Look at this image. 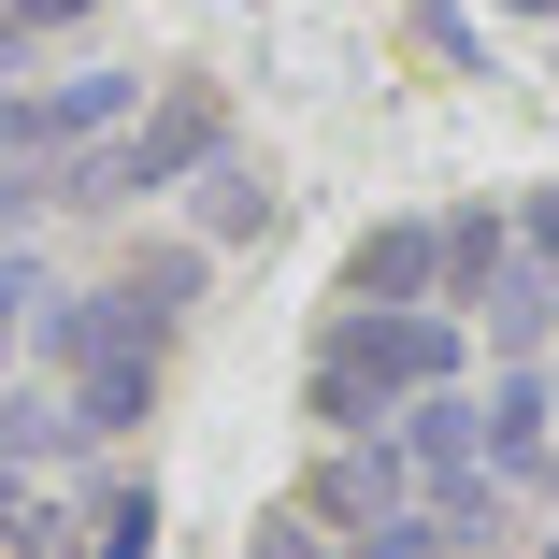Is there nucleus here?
<instances>
[{
    "label": "nucleus",
    "instance_id": "10",
    "mask_svg": "<svg viewBox=\"0 0 559 559\" xmlns=\"http://www.w3.org/2000/svg\"><path fill=\"white\" fill-rule=\"evenodd\" d=\"M201 259H215V245H144V259H130V273H116V287H130V301H144V330H173V316H187V301H201Z\"/></svg>",
    "mask_w": 559,
    "mask_h": 559
},
{
    "label": "nucleus",
    "instance_id": "9",
    "mask_svg": "<svg viewBox=\"0 0 559 559\" xmlns=\"http://www.w3.org/2000/svg\"><path fill=\"white\" fill-rule=\"evenodd\" d=\"M474 531L444 516V502H402V516H373V531H345V559H460Z\"/></svg>",
    "mask_w": 559,
    "mask_h": 559
},
{
    "label": "nucleus",
    "instance_id": "15",
    "mask_svg": "<svg viewBox=\"0 0 559 559\" xmlns=\"http://www.w3.org/2000/svg\"><path fill=\"white\" fill-rule=\"evenodd\" d=\"M29 301H44V273H29V259H0V359H15V330H29Z\"/></svg>",
    "mask_w": 559,
    "mask_h": 559
},
{
    "label": "nucleus",
    "instance_id": "19",
    "mask_svg": "<svg viewBox=\"0 0 559 559\" xmlns=\"http://www.w3.org/2000/svg\"><path fill=\"white\" fill-rule=\"evenodd\" d=\"M0 559H29V545H0Z\"/></svg>",
    "mask_w": 559,
    "mask_h": 559
},
{
    "label": "nucleus",
    "instance_id": "6",
    "mask_svg": "<svg viewBox=\"0 0 559 559\" xmlns=\"http://www.w3.org/2000/svg\"><path fill=\"white\" fill-rule=\"evenodd\" d=\"M402 460H416V488H460V474H488V416H474L460 388H416V402H402Z\"/></svg>",
    "mask_w": 559,
    "mask_h": 559
},
{
    "label": "nucleus",
    "instance_id": "8",
    "mask_svg": "<svg viewBox=\"0 0 559 559\" xmlns=\"http://www.w3.org/2000/svg\"><path fill=\"white\" fill-rule=\"evenodd\" d=\"M430 230H444V316H460V301H488L502 287V259H516V215H430Z\"/></svg>",
    "mask_w": 559,
    "mask_h": 559
},
{
    "label": "nucleus",
    "instance_id": "16",
    "mask_svg": "<svg viewBox=\"0 0 559 559\" xmlns=\"http://www.w3.org/2000/svg\"><path fill=\"white\" fill-rule=\"evenodd\" d=\"M100 0H15V29H86Z\"/></svg>",
    "mask_w": 559,
    "mask_h": 559
},
{
    "label": "nucleus",
    "instance_id": "7",
    "mask_svg": "<svg viewBox=\"0 0 559 559\" xmlns=\"http://www.w3.org/2000/svg\"><path fill=\"white\" fill-rule=\"evenodd\" d=\"M187 187H201V245H259V230H273V173H259V158H230V144H215Z\"/></svg>",
    "mask_w": 559,
    "mask_h": 559
},
{
    "label": "nucleus",
    "instance_id": "18",
    "mask_svg": "<svg viewBox=\"0 0 559 559\" xmlns=\"http://www.w3.org/2000/svg\"><path fill=\"white\" fill-rule=\"evenodd\" d=\"M502 15H559V0H502Z\"/></svg>",
    "mask_w": 559,
    "mask_h": 559
},
{
    "label": "nucleus",
    "instance_id": "1",
    "mask_svg": "<svg viewBox=\"0 0 559 559\" xmlns=\"http://www.w3.org/2000/svg\"><path fill=\"white\" fill-rule=\"evenodd\" d=\"M416 388H460V316H444V301H345V316L316 330L301 416L345 444V430H388Z\"/></svg>",
    "mask_w": 559,
    "mask_h": 559
},
{
    "label": "nucleus",
    "instance_id": "21",
    "mask_svg": "<svg viewBox=\"0 0 559 559\" xmlns=\"http://www.w3.org/2000/svg\"><path fill=\"white\" fill-rule=\"evenodd\" d=\"M545 559H559V545H545Z\"/></svg>",
    "mask_w": 559,
    "mask_h": 559
},
{
    "label": "nucleus",
    "instance_id": "13",
    "mask_svg": "<svg viewBox=\"0 0 559 559\" xmlns=\"http://www.w3.org/2000/svg\"><path fill=\"white\" fill-rule=\"evenodd\" d=\"M0 545H29V559L58 545V502H44V488H29L15 460H0Z\"/></svg>",
    "mask_w": 559,
    "mask_h": 559
},
{
    "label": "nucleus",
    "instance_id": "4",
    "mask_svg": "<svg viewBox=\"0 0 559 559\" xmlns=\"http://www.w3.org/2000/svg\"><path fill=\"white\" fill-rule=\"evenodd\" d=\"M58 402H72V444L144 430V416H158V345H100V359H72V373H58Z\"/></svg>",
    "mask_w": 559,
    "mask_h": 559
},
{
    "label": "nucleus",
    "instance_id": "17",
    "mask_svg": "<svg viewBox=\"0 0 559 559\" xmlns=\"http://www.w3.org/2000/svg\"><path fill=\"white\" fill-rule=\"evenodd\" d=\"M516 245H531V259H559V187H545V201L516 215Z\"/></svg>",
    "mask_w": 559,
    "mask_h": 559
},
{
    "label": "nucleus",
    "instance_id": "3",
    "mask_svg": "<svg viewBox=\"0 0 559 559\" xmlns=\"http://www.w3.org/2000/svg\"><path fill=\"white\" fill-rule=\"evenodd\" d=\"M402 502H416L402 430H345V444H330V460L301 474V516H316L330 545H345V531H373V516H402Z\"/></svg>",
    "mask_w": 559,
    "mask_h": 559
},
{
    "label": "nucleus",
    "instance_id": "12",
    "mask_svg": "<svg viewBox=\"0 0 559 559\" xmlns=\"http://www.w3.org/2000/svg\"><path fill=\"white\" fill-rule=\"evenodd\" d=\"M58 444H72V402H58V388H44V402H29V388L0 402V460H15V474H29V460H58Z\"/></svg>",
    "mask_w": 559,
    "mask_h": 559
},
{
    "label": "nucleus",
    "instance_id": "11",
    "mask_svg": "<svg viewBox=\"0 0 559 559\" xmlns=\"http://www.w3.org/2000/svg\"><path fill=\"white\" fill-rule=\"evenodd\" d=\"M86 559H158V488H144V474L86 502Z\"/></svg>",
    "mask_w": 559,
    "mask_h": 559
},
{
    "label": "nucleus",
    "instance_id": "14",
    "mask_svg": "<svg viewBox=\"0 0 559 559\" xmlns=\"http://www.w3.org/2000/svg\"><path fill=\"white\" fill-rule=\"evenodd\" d=\"M245 559H345V545H330L316 516H259V545H245Z\"/></svg>",
    "mask_w": 559,
    "mask_h": 559
},
{
    "label": "nucleus",
    "instance_id": "2",
    "mask_svg": "<svg viewBox=\"0 0 559 559\" xmlns=\"http://www.w3.org/2000/svg\"><path fill=\"white\" fill-rule=\"evenodd\" d=\"M215 144H230V116H215V86H173L158 116L130 130V144H72L58 158V201H86V215H116V201H173Z\"/></svg>",
    "mask_w": 559,
    "mask_h": 559
},
{
    "label": "nucleus",
    "instance_id": "20",
    "mask_svg": "<svg viewBox=\"0 0 559 559\" xmlns=\"http://www.w3.org/2000/svg\"><path fill=\"white\" fill-rule=\"evenodd\" d=\"M545 316H559V301H545Z\"/></svg>",
    "mask_w": 559,
    "mask_h": 559
},
{
    "label": "nucleus",
    "instance_id": "5",
    "mask_svg": "<svg viewBox=\"0 0 559 559\" xmlns=\"http://www.w3.org/2000/svg\"><path fill=\"white\" fill-rule=\"evenodd\" d=\"M345 301H444V230H430V215H388V230H359Z\"/></svg>",
    "mask_w": 559,
    "mask_h": 559
}]
</instances>
